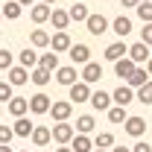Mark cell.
Here are the masks:
<instances>
[{
    "label": "cell",
    "instance_id": "cell-31",
    "mask_svg": "<svg viewBox=\"0 0 152 152\" xmlns=\"http://www.w3.org/2000/svg\"><path fill=\"white\" fill-rule=\"evenodd\" d=\"M0 12H3V18H9V20H18V18H20V12H23V6H20L18 0H9V3H6V6L0 9Z\"/></svg>",
    "mask_w": 152,
    "mask_h": 152
},
{
    "label": "cell",
    "instance_id": "cell-32",
    "mask_svg": "<svg viewBox=\"0 0 152 152\" xmlns=\"http://www.w3.org/2000/svg\"><path fill=\"white\" fill-rule=\"evenodd\" d=\"M134 12H137V18L143 20V23H152V0H140Z\"/></svg>",
    "mask_w": 152,
    "mask_h": 152
},
{
    "label": "cell",
    "instance_id": "cell-11",
    "mask_svg": "<svg viewBox=\"0 0 152 152\" xmlns=\"http://www.w3.org/2000/svg\"><path fill=\"white\" fill-rule=\"evenodd\" d=\"M70 35H67V29H58L56 35H50V47H53V53H67L70 50Z\"/></svg>",
    "mask_w": 152,
    "mask_h": 152
},
{
    "label": "cell",
    "instance_id": "cell-26",
    "mask_svg": "<svg viewBox=\"0 0 152 152\" xmlns=\"http://www.w3.org/2000/svg\"><path fill=\"white\" fill-rule=\"evenodd\" d=\"M38 67L56 73V70H58V53H41V56H38Z\"/></svg>",
    "mask_w": 152,
    "mask_h": 152
},
{
    "label": "cell",
    "instance_id": "cell-51",
    "mask_svg": "<svg viewBox=\"0 0 152 152\" xmlns=\"http://www.w3.org/2000/svg\"><path fill=\"white\" fill-rule=\"evenodd\" d=\"M20 152H29V149H20Z\"/></svg>",
    "mask_w": 152,
    "mask_h": 152
},
{
    "label": "cell",
    "instance_id": "cell-14",
    "mask_svg": "<svg viewBox=\"0 0 152 152\" xmlns=\"http://www.w3.org/2000/svg\"><path fill=\"white\" fill-rule=\"evenodd\" d=\"M6 108H9L12 117H26V111H29V99H26V96H12V99L6 102Z\"/></svg>",
    "mask_w": 152,
    "mask_h": 152
},
{
    "label": "cell",
    "instance_id": "cell-18",
    "mask_svg": "<svg viewBox=\"0 0 152 152\" xmlns=\"http://www.w3.org/2000/svg\"><path fill=\"white\" fill-rule=\"evenodd\" d=\"M50 12H53V6L35 3V6L29 9V18H32V23H47V20H50Z\"/></svg>",
    "mask_w": 152,
    "mask_h": 152
},
{
    "label": "cell",
    "instance_id": "cell-8",
    "mask_svg": "<svg viewBox=\"0 0 152 152\" xmlns=\"http://www.w3.org/2000/svg\"><path fill=\"white\" fill-rule=\"evenodd\" d=\"M56 82H58V85H64V88L76 85V82H79L76 64H64V67H58V70H56Z\"/></svg>",
    "mask_w": 152,
    "mask_h": 152
},
{
    "label": "cell",
    "instance_id": "cell-42",
    "mask_svg": "<svg viewBox=\"0 0 152 152\" xmlns=\"http://www.w3.org/2000/svg\"><path fill=\"white\" fill-rule=\"evenodd\" d=\"M111 152H132L129 146H111Z\"/></svg>",
    "mask_w": 152,
    "mask_h": 152
},
{
    "label": "cell",
    "instance_id": "cell-1",
    "mask_svg": "<svg viewBox=\"0 0 152 152\" xmlns=\"http://www.w3.org/2000/svg\"><path fill=\"white\" fill-rule=\"evenodd\" d=\"M53 140H56L58 146H70V140H73V134H76V129H73V123H53Z\"/></svg>",
    "mask_w": 152,
    "mask_h": 152
},
{
    "label": "cell",
    "instance_id": "cell-41",
    "mask_svg": "<svg viewBox=\"0 0 152 152\" xmlns=\"http://www.w3.org/2000/svg\"><path fill=\"white\" fill-rule=\"evenodd\" d=\"M140 0H123V9H137Z\"/></svg>",
    "mask_w": 152,
    "mask_h": 152
},
{
    "label": "cell",
    "instance_id": "cell-9",
    "mask_svg": "<svg viewBox=\"0 0 152 152\" xmlns=\"http://www.w3.org/2000/svg\"><path fill=\"white\" fill-rule=\"evenodd\" d=\"M67 56H70L73 64H88V61H91V47H88V44H70Z\"/></svg>",
    "mask_w": 152,
    "mask_h": 152
},
{
    "label": "cell",
    "instance_id": "cell-21",
    "mask_svg": "<svg viewBox=\"0 0 152 152\" xmlns=\"http://www.w3.org/2000/svg\"><path fill=\"white\" fill-rule=\"evenodd\" d=\"M111 32H117L120 38H126L129 32H132V18H126V15H117V18L111 20Z\"/></svg>",
    "mask_w": 152,
    "mask_h": 152
},
{
    "label": "cell",
    "instance_id": "cell-15",
    "mask_svg": "<svg viewBox=\"0 0 152 152\" xmlns=\"http://www.w3.org/2000/svg\"><path fill=\"white\" fill-rule=\"evenodd\" d=\"M123 129H126V134H132V137H140V134L146 132V120L143 117H126Z\"/></svg>",
    "mask_w": 152,
    "mask_h": 152
},
{
    "label": "cell",
    "instance_id": "cell-49",
    "mask_svg": "<svg viewBox=\"0 0 152 152\" xmlns=\"http://www.w3.org/2000/svg\"><path fill=\"white\" fill-rule=\"evenodd\" d=\"M0 117H3V102H0Z\"/></svg>",
    "mask_w": 152,
    "mask_h": 152
},
{
    "label": "cell",
    "instance_id": "cell-28",
    "mask_svg": "<svg viewBox=\"0 0 152 152\" xmlns=\"http://www.w3.org/2000/svg\"><path fill=\"white\" fill-rule=\"evenodd\" d=\"M67 15H70V20H76V23H85L91 12H88V6H85V3H73V6L67 9Z\"/></svg>",
    "mask_w": 152,
    "mask_h": 152
},
{
    "label": "cell",
    "instance_id": "cell-37",
    "mask_svg": "<svg viewBox=\"0 0 152 152\" xmlns=\"http://www.w3.org/2000/svg\"><path fill=\"white\" fill-rule=\"evenodd\" d=\"M12 137H15V129L0 123V143H12Z\"/></svg>",
    "mask_w": 152,
    "mask_h": 152
},
{
    "label": "cell",
    "instance_id": "cell-38",
    "mask_svg": "<svg viewBox=\"0 0 152 152\" xmlns=\"http://www.w3.org/2000/svg\"><path fill=\"white\" fill-rule=\"evenodd\" d=\"M12 85H9V82H0V102H9V99H12Z\"/></svg>",
    "mask_w": 152,
    "mask_h": 152
},
{
    "label": "cell",
    "instance_id": "cell-45",
    "mask_svg": "<svg viewBox=\"0 0 152 152\" xmlns=\"http://www.w3.org/2000/svg\"><path fill=\"white\" fill-rule=\"evenodd\" d=\"M146 73L152 76V56H149V61H146Z\"/></svg>",
    "mask_w": 152,
    "mask_h": 152
},
{
    "label": "cell",
    "instance_id": "cell-35",
    "mask_svg": "<svg viewBox=\"0 0 152 152\" xmlns=\"http://www.w3.org/2000/svg\"><path fill=\"white\" fill-rule=\"evenodd\" d=\"M105 114H108V120H111V123H126V117H129L123 105H111V108H108Z\"/></svg>",
    "mask_w": 152,
    "mask_h": 152
},
{
    "label": "cell",
    "instance_id": "cell-12",
    "mask_svg": "<svg viewBox=\"0 0 152 152\" xmlns=\"http://www.w3.org/2000/svg\"><path fill=\"white\" fill-rule=\"evenodd\" d=\"M134 67H137V64H134L132 58H129V56H123V58H117V61H114V76H120V79L126 82V79L134 73Z\"/></svg>",
    "mask_w": 152,
    "mask_h": 152
},
{
    "label": "cell",
    "instance_id": "cell-34",
    "mask_svg": "<svg viewBox=\"0 0 152 152\" xmlns=\"http://www.w3.org/2000/svg\"><path fill=\"white\" fill-rule=\"evenodd\" d=\"M134 99H137V102H143V105H152V82L140 85V88L134 91Z\"/></svg>",
    "mask_w": 152,
    "mask_h": 152
},
{
    "label": "cell",
    "instance_id": "cell-50",
    "mask_svg": "<svg viewBox=\"0 0 152 152\" xmlns=\"http://www.w3.org/2000/svg\"><path fill=\"white\" fill-rule=\"evenodd\" d=\"M0 23H3V12H0Z\"/></svg>",
    "mask_w": 152,
    "mask_h": 152
},
{
    "label": "cell",
    "instance_id": "cell-22",
    "mask_svg": "<svg viewBox=\"0 0 152 152\" xmlns=\"http://www.w3.org/2000/svg\"><path fill=\"white\" fill-rule=\"evenodd\" d=\"M12 129H15V137H29L32 129H35V123H29V117H15Z\"/></svg>",
    "mask_w": 152,
    "mask_h": 152
},
{
    "label": "cell",
    "instance_id": "cell-47",
    "mask_svg": "<svg viewBox=\"0 0 152 152\" xmlns=\"http://www.w3.org/2000/svg\"><path fill=\"white\" fill-rule=\"evenodd\" d=\"M41 3H47V6H53V3H56V0H41Z\"/></svg>",
    "mask_w": 152,
    "mask_h": 152
},
{
    "label": "cell",
    "instance_id": "cell-39",
    "mask_svg": "<svg viewBox=\"0 0 152 152\" xmlns=\"http://www.w3.org/2000/svg\"><path fill=\"white\" fill-rule=\"evenodd\" d=\"M140 41H143V44H152V23H143V29H140Z\"/></svg>",
    "mask_w": 152,
    "mask_h": 152
},
{
    "label": "cell",
    "instance_id": "cell-3",
    "mask_svg": "<svg viewBox=\"0 0 152 152\" xmlns=\"http://www.w3.org/2000/svg\"><path fill=\"white\" fill-rule=\"evenodd\" d=\"M50 114H53V123H67L70 114H73V102L70 99H58L50 105Z\"/></svg>",
    "mask_w": 152,
    "mask_h": 152
},
{
    "label": "cell",
    "instance_id": "cell-19",
    "mask_svg": "<svg viewBox=\"0 0 152 152\" xmlns=\"http://www.w3.org/2000/svg\"><path fill=\"white\" fill-rule=\"evenodd\" d=\"M88 102L94 105V111H108V108H111V94H105V91H94Z\"/></svg>",
    "mask_w": 152,
    "mask_h": 152
},
{
    "label": "cell",
    "instance_id": "cell-43",
    "mask_svg": "<svg viewBox=\"0 0 152 152\" xmlns=\"http://www.w3.org/2000/svg\"><path fill=\"white\" fill-rule=\"evenodd\" d=\"M20 6H35V0H18Z\"/></svg>",
    "mask_w": 152,
    "mask_h": 152
},
{
    "label": "cell",
    "instance_id": "cell-36",
    "mask_svg": "<svg viewBox=\"0 0 152 152\" xmlns=\"http://www.w3.org/2000/svg\"><path fill=\"white\" fill-rule=\"evenodd\" d=\"M12 61H15V58H12V53L3 47V50H0V70H9V67H12Z\"/></svg>",
    "mask_w": 152,
    "mask_h": 152
},
{
    "label": "cell",
    "instance_id": "cell-2",
    "mask_svg": "<svg viewBox=\"0 0 152 152\" xmlns=\"http://www.w3.org/2000/svg\"><path fill=\"white\" fill-rule=\"evenodd\" d=\"M85 26H88V32H91V35H102V32H108L111 20L105 18V15H99V12H91L88 20H85Z\"/></svg>",
    "mask_w": 152,
    "mask_h": 152
},
{
    "label": "cell",
    "instance_id": "cell-17",
    "mask_svg": "<svg viewBox=\"0 0 152 152\" xmlns=\"http://www.w3.org/2000/svg\"><path fill=\"white\" fill-rule=\"evenodd\" d=\"M132 99H134V88H129V85H120V88L111 94V102L114 105H123V108H126Z\"/></svg>",
    "mask_w": 152,
    "mask_h": 152
},
{
    "label": "cell",
    "instance_id": "cell-10",
    "mask_svg": "<svg viewBox=\"0 0 152 152\" xmlns=\"http://www.w3.org/2000/svg\"><path fill=\"white\" fill-rule=\"evenodd\" d=\"M102 56H105V61H117V58L129 56V44L120 38V41H114V44H108V47H105V53H102Z\"/></svg>",
    "mask_w": 152,
    "mask_h": 152
},
{
    "label": "cell",
    "instance_id": "cell-48",
    "mask_svg": "<svg viewBox=\"0 0 152 152\" xmlns=\"http://www.w3.org/2000/svg\"><path fill=\"white\" fill-rule=\"evenodd\" d=\"M94 152H111V149H94Z\"/></svg>",
    "mask_w": 152,
    "mask_h": 152
},
{
    "label": "cell",
    "instance_id": "cell-30",
    "mask_svg": "<svg viewBox=\"0 0 152 152\" xmlns=\"http://www.w3.org/2000/svg\"><path fill=\"white\" fill-rule=\"evenodd\" d=\"M18 61H20V67H26V70H32V67H38V53H35V50H29V47H26V50H23V53L18 56Z\"/></svg>",
    "mask_w": 152,
    "mask_h": 152
},
{
    "label": "cell",
    "instance_id": "cell-7",
    "mask_svg": "<svg viewBox=\"0 0 152 152\" xmlns=\"http://www.w3.org/2000/svg\"><path fill=\"white\" fill-rule=\"evenodd\" d=\"M91 94H94V91H91V85L79 79L76 85H70V96H67V99H70V102H76V105H79V102H88V99H91Z\"/></svg>",
    "mask_w": 152,
    "mask_h": 152
},
{
    "label": "cell",
    "instance_id": "cell-29",
    "mask_svg": "<svg viewBox=\"0 0 152 152\" xmlns=\"http://www.w3.org/2000/svg\"><path fill=\"white\" fill-rule=\"evenodd\" d=\"M29 44L38 47V50L50 47V32H44V29H32V32H29Z\"/></svg>",
    "mask_w": 152,
    "mask_h": 152
},
{
    "label": "cell",
    "instance_id": "cell-16",
    "mask_svg": "<svg viewBox=\"0 0 152 152\" xmlns=\"http://www.w3.org/2000/svg\"><path fill=\"white\" fill-rule=\"evenodd\" d=\"M29 140H32V146H47V143H53V132L47 126H35L32 134H29Z\"/></svg>",
    "mask_w": 152,
    "mask_h": 152
},
{
    "label": "cell",
    "instance_id": "cell-6",
    "mask_svg": "<svg viewBox=\"0 0 152 152\" xmlns=\"http://www.w3.org/2000/svg\"><path fill=\"white\" fill-rule=\"evenodd\" d=\"M50 105H53V99L44 94V91H38V94L29 96V111L32 114H50Z\"/></svg>",
    "mask_w": 152,
    "mask_h": 152
},
{
    "label": "cell",
    "instance_id": "cell-46",
    "mask_svg": "<svg viewBox=\"0 0 152 152\" xmlns=\"http://www.w3.org/2000/svg\"><path fill=\"white\" fill-rule=\"evenodd\" d=\"M56 152H73V149H70V146H58Z\"/></svg>",
    "mask_w": 152,
    "mask_h": 152
},
{
    "label": "cell",
    "instance_id": "cell-33",
    "mask_svg": "<svg viewBox=\"0 0 152 152\" xmlns=\"http://www.w3.org/2000/svg\"><path fill=\"white\" fill-rule=\"evenodd\" d=\"M114 146V134L111 132H99L94 137V149H111Z\"/></svg>",
    "mask_w": 152,
    "mask_h": 152
},
{
    "label": "cell",
    "instance_id": "cell-44",
    "mask_svg": "<svg viewBox=\"0 0 152 152\" xmlns=\"http://www.w3.org/2000/svg\"><path fill=\"white\" fill-rule=\"evenodd\" d=\"M0 152H12V146L9 143H0Z\"/></svg>",
    "mask_w": 152,
    "mask_h": 152
},
{
    "label": "cell",
    "instance_id": "cell-27",
    "mask_svg": "<svg viewBox=\"0 0 152 152\" xmlns=\"http://www.w3.org/2000/svg\"><path fill=\"white\" fill-rule=\"evenodd\" d=\"M50 79H53V73H50V70H44V67H32V73H29V82L38 85V88L50 85Z\"/></svg>",
    "mask_w": 152,
    "mask_h": 152
},
{
    "label": "cell",
    "instance_id": "cell-13",
    "mask_svg": "<svg viewBox=\"0 0 152 152\" xmlns=\"http://www.w3.org/2000/svg\"><path fill=\"white\" fill-rule=\"evenodd\" d=\"M129 58H132L134 64H146L149 61V44H143V41H137L129 47Z\"/></svg>",
    "mask_w": 152,
    "mask_h": 152
},
{
    "label": "cell",
    "instance_id": "cell-5",
    "mask_svg": "<svg viewBox=\"0 0 152 152\" xmlns=\"http://www.w3.org/2000/svg\"><path fill=\"white\" fill-rule=\"evenodd\" d=\"M6 82H9L12 88H20V85H26V82H29V70H26V67H20V64H12V67L6 70Z\"/></svg>",
    "mask_w": 152,
    "mask_h": 152
},
{
    "label": "cell",
    "instance_id": "cell-25",
    "mask_svg": "<svg viewBox=\"0 0 152 152\" xmlns=\"http://www.w3.org/2000/svg\"><path fill=\"white\" fill-rule=\"evenodd\" d=\"M76 134H91L96 129V123H94V117H91V114H82V117H76Z\"/></svg>",
    "mask_w": 152,
    "mask_h": 152
},
{
    "label": "cell",
    "instance_id": "cell-24",
    "mask_svg": "<svg viewBox=\"0 0 152 152\" xmlns=\"http://www.w3.org/2000/svg\"><path fill=\"white\" fill-rule=\"evenodd\" d=\"M50 23H53V29H67V26H70V15H67V12H64V9H53V12H50Z\"/></svg>",
    "mask_w": 152,
    "mask_h": 152
},
{
    "label": "cell",
    "instance_id": "cell-20",
    "mask_svg": "<svg viewBox=\"0 0 152 152\" xmlns=\"http://www.w3.org/2000/svg\"><path fill=\"white\" fill-rule=\"evenodd\" d=\"M146 82H149V73H146V67H143V64H137V67H134V73L126 79V85L134 88V91H137L140 85H146Z\"/></svg>",
    "mask_w": 152,
    "mask_h": 152
},
{
    "label": "cell",
    "instance_id": "cell-4",
    "mask_svg": "<svg viewBox=\"0 0 152 152\" xmlns=\"http://www.w3.org/2000/svg\"><path fill=\"white\" fill-rule=\"evenodd\" d=\"M79 79H82V82H88V85H96V82L102 79V64H99V61H88V64H82Z\"/></svg>",
    "mask_w": 152,
    "mask_h": 152
},
{
    "label": "cell",
    "instance_id": "cell-23",
    "mask_svg": "<svg viewBox=\"0 0 152 152\" xmlns=\"http://www.w3.org/2000/svg\"><path fill=\"white\" fill-rule=\"evenodd\" d=\"M70 149H73V152H94V140H91V134H73Z\"/></svg>",
    "mask_w": 152,
    "mask_h": 152
},
{
    "label": "cell",
    "instance_id": "cell-40",
    "mask_svg": "<svg viewBox=\"0 0 152 152\" xmlns=\"http://www.w3.org/2000/svg\"><path fill=\"white\" fill-rule=\"evenodd\" d=\"M132 152H152V146L146 143V140H137V143L132 146Z\"/></svg>",
    "mask_w": 152,
    "mask_h": 152
}]
</instances>
